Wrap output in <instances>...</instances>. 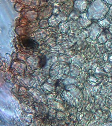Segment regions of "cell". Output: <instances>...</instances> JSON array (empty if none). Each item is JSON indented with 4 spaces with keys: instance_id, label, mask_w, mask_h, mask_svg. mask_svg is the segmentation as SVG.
Segmentation results:
<instances>
[{
    "instance_id": "cell-1",
    "label": "cell",
    "mask_w": 112,
    "mask_h": 126,
    "mask_svg": "<svg viewBox=\"0 0 112 126\" xmlns=\"http://www.w3.org/2000/svg\"><path fill=\"white\" fill-rule=\"evenodd\" d=\"M22 43L24 47L28 49L34 48L38 45L35 40L29 37L23 38L22 40Z\"/></svg>"
}]
</instances>
